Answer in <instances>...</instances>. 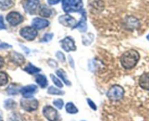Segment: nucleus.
<instances>
[{"instance_id":"obj_36","label":"nucleus","mask_w":149,"mask_h":121,"mask_svg":"<svg viewBox=\"0 0 149 121\" xmlns=\"http://www.w3.org/2000/svg\"><path fill=\"white\" fill-rule=\"evenodd\" d=\"M147 39H148V40L149 41V34L148 35V36H147Z\"/></svg>"},{"instance_id":"obj_24","label":"nucleus","mask_w":149,"mask_h":121,"mask_svg":"<svg viewBox=\"0 0 149 121\" xmlns=\"http://www.w3.org/2000/svg\"><path fill=\"white\" fill-rule=\"evenodd\" d=\"M8 82L7 75L4 72H0V86L6 85Z\"/></svg>"},{"instance_id":"obj_6","label":"nucleus","mask_w":149,"mask_h":121,"mask_svg":"<svg viewBox=\"0 0 149 121\" xmlns=\"http://www.w3.org/2000/svg\"><path fill=\"white\" fill-rule=\"evenodd\" d=\"M39 4V0H25L23 2V7L26 12L33 15L37 11Z\"/></svg>"},{"instance_id":"obj_31","label":"nucleus","mask_w":149,"mask_h":121,"mask_svg":"<svg viewBox=\"0 0 149 121\" xmlns=\"http://www.w3.org/2000/svg\"><path fill=\"white\" fill-rule=\"evenodd\" d=\"M87 103H88L89 106H90V107H91L93 110H97V106H96V104H95V103L93 102L90 99H89V98L87 99Z\"/></svg>"},{"instance_id":"obj_1","label":"nucleus","mask_w":149,"mask_h":121,"mask_svg":"<svg viewBox=\"0 0 149 121\" xmlns=\"http://www.w3.org/2000/svg\"><path fill=\"white\" fill-rule=\"evenodd\" d=\"M140 59V55L135 49H130L121 57V64L127 70L132 69L136 66Z\"/></svg>"},{"instance_id":"obj_10","label":"nucleus","mask_w":149,"mask_h":121,"mask_svg":"<svg viewBox=\"0 0 149 121\" xmlns=\"http://www.w3.org/2000/svg\"><path fill=\"white\" fill-rule=\"evenodd\" d=\"M61 47L65 51V52H71L75 51L77 49L74 41L71 37H65L61 41Z\"/></svg>"},{"instance_id":"obj_15","label":"nucleus","mask_w":149,"mask_h":121,"mask_svg":"<svg viewBox=\"0 0 149 121\" xmlns=\"http://www.w3.org/2000/svg\"><path fill=\"white\" fill-rule=\"evenodd\" d=\"M10 59H11L14 63L17 64V65H23L25 62L24 57L22 55H20V54L15 52H13L10 54Z\"/></svg>"},{"instance_id":"obj_35","label":"nucleus","mask_w":149,"mask_h":121,"mask_svg":"<svg viewBox=\"0 0 149 121\" xmlns=\"http://www.w3.org/2000/svg\"><path fill=\"white\" fill-rule=\"evenodd\" d=\"M4 59H3V58L1 57H0V68H1L3 66H4Z\"/></svg>"},{"instance_id":"obj_5","label":"nucleus","mask_w":149,"mask_h":121,"mask_svg":"<svg viewBox=\"0 0 149 121\" xmlns=\"http://www.w3.org/2000/svg\"><path fill=\"white\" fill-rule=\"evenodd\" d=\"M20 36L28 41H33L38 35L37 30L33 27L26 26L23 28L20 31Z\"/></svg>"},{"instance_id":"obj_4","label":"nucleus","mask_w":149,"mask_h":121,"mask_svg":"<svg viewBox=\"0 0 149 121\" xmlns=\"http://www.w3.org/2000/svg\"><path fill=\"white\" fill-rule=\"evenodd\" d=\"M20 106L26 111L32 112L38 108L39 102L36 99L25 98L20 101Z\"/></svg>"},{"instance_id":"obj_28","label":"nucleus","mask_w":149,"mask_h":121,"mask_svg":"<svg viewBox=\"0 0 149 121\" xmlns=\"http://www.w3.org/2000/svg\"><path fill=\"white\" fill-rule=\"evenodd\" d=\"M7 92L9 93V94L14 95V94H17L18 93V90L16 87L14 86V85H10L7 89Z\"/></svg>"},{"instance_id":"obj_18","label":"nucleus","mask_w":149,"mask_h":121,"mask_svg":"<svg viewBox=\"0 0 149 121\" xmlns=\"http://www.w3.org/2000/svg\"><path fill=\"white\" fill-rule=\"evenodd\" d=\"M52 12L51 9H49V7H47V6H42L39 9V15H40L42 17H49L52 15Z\"/></svg>"},{"instance_id":"obj_17","label":"nucleus","mask_w":149,"mask_h":121,"mask_svg":"<svg viewBox=\"0 0 149 121\" xmlns=\"http://www.w3.org/2000/svg\"><path fill=\"white\" fill-rule=\"evenodd\" d=\"M127 26L131 29H134L139 26V21L135 17H128L127 19Z\"/></svg>"},{"instance_id":"obj_30","label":"nucleus","mask_w":149,"mask_h":121,"mask_svg":"<svg viewBox=\"0 0 149 121\" xmlns=\"http://www.w3.org/2000/svg\"><path fill=\"white\" fill-rule=\"evenodd\" d=\"M56 57H58V59H59L60 61L61 62H65V55L62 53L61 52H58L56 53Z\"/></svg>"},{"instance_id":"obj_37","label":"nucleus","mask_w":149,"mask_h":121,"mask_svg":"<svg viewBox=\"0 0 149 121\" xmlns=\"http://www.w3.org/2000/svg\"><path fill=\"white\" fill-rule=\"evenodd\" d=\"M0 121H2V118H1V116H0Z\"/></svg>"},{"instance_id":"obj_25","label":"nucleus","mask_w":149,"mask_h":121,"mask_svg":"<svg viewBox=\"0 0 149 121\" xmlns=\"http://www.w3.org/2000/svg\"><path fill=\"white\" fill-rule=\"evenodd\" d=\"M16 103L12 100H7L4 102V107L6 109H13L15 107Z\"/></svg>"},{"instance_id":"obj_3","label":"nucleus","mask_w":149,"mask_h":121,"mask_svg":"<svg viewBox=\"0 0 149 121\" xmlns=\"http://www.w3.org/2000/svg\"><path fill=\"white\" fill-rule=\"evenodd\" d=\"M125 94V90L121 86L113 85L107 92V97L110 100L117 102L122 100Z\"/></svg>"},{"instance_id":"obj_13","label":"nucleus","mask_w":149,"mask_h":121,"mask_svg":"<svg viewBox=\"0 0 149 121\" xmlns=\"http://www.w3.org/2000/svg\"><path fill=\"white\" fill-rule=\"evenodd\" d=\"M81 17L80 21L76 24V26L73 28H78L80 32H85L87 30V15L84 11H81Z\"/></svg>"},{"instance_id":"obj_2","label":"nucleus","mask_w":149,"mask_h":121,"mask_svg":"<svg viewBox=\"0 0 149 121\" xmlns=\"http://www.w3.org/2000/svg\"><path fill=\"white\" fill-rule=\"evenodd\" d=\"M63 10L70 13L81 11L83 7L82 0H62Z\"/></svg>"},{"instance_id":"obj_11","label":"nucleus","mask_w":149,"mask_h":121,"mask_svg":"<svg viewBox=\"0 0 149 121\" xmlns=\"http://www.w3.org/2000/svg\"><path fill=\"white\" fill-rule=\"evenodd\" d=\"M36 91H37V86L34 84H31L21 88L20 92L24 98H31L33 94L36 92Z\"/></svg>"},{"instance_id":"obj_21","label":"nucleus","mask_w":149,"mask_h":121,"mask_svg":"<svg viewBox=\"0 0 149 121\" xmlns=\"http://www.w3.org/2000/svg\"><path fill=\"white\" fill-rule=\"evenodd\" d=\"M65 110H66L67 113H69V114H76L79 111L77 107L72 102L67 103L66 105H65Z\"/></svg>"},{"instance_id":"obj_7","label":"nucleus","mask_w":149,"mask_h":121,"mask_svg":"<svg viewBox=\"0 0 149 121\" xmlns=\"http://www.w3.org/2000/svg\"><path fill=\"white\" fill-rule=\"evenodd\" d=\"M43 115L49 121H58L59 115L58 111L52 107L47 105L43 108Z\"/></svg>"},{"instance_id":"obj_22","label":"nucleus","mask_w":149,"mask_h":121,"mask_svg":"<svg viewBox=\"0 0 149 121\" xmlns=\"http://www.w3.org/2000/svg\"><path fill=\"white\" fill-rule=\"evenodd\" d=\"M24 71L29 74H34V73H36L39 72V71H40V69L36 68V67L33 66L32 64L29 63V65L24 68Z\"/></svg>"},{"instance_id":"obj_26","label":"nucleus","mask_w":149,"mask_h":121,"mask_svg":"<svg viewBox=\"0 0 149 121\" xmlns=\"http://www.w3.org/2000/svg\"><path fill=\"white\" fill-rule=\"evenodd\" d=\"M50 78H51V79H52V82H53L54 84H55V85H56L58 87V88H62V87L63 86V85L62 82H61V81H60V80L58 79V78H57V77L55 76V75H52V74H51V75H50Z\"/></svg>"},{"instance_id":"obj_9","label":"nucleus","mask_w":149,"mask_h":121,"mask_svg":"<svg viewBox=\"0 0 149 121\" xmlns=\"http://www.w3.org/2000/svg\"><path fill=\"white\" fill-rule=\"evenodd\" d=\"M58 21L63 26H65V27L69 28H74L77 24V21L73 17H71L69 15H61L59 17Z\"/></svg>"},{"instance_id":"obj_20","label":"nucleus","mask_w":149,"mask_h":121,"mask_svg":"<svg viewBox=\"0 0 149 121\" xmlns=\"http://www.w3.org/2000/svg\"><path fill=\"white\" fill-rule=\"evenodd\" d=\"M14 2L12 0H0V9L2 10H6L12 7Z\"/></svg>"},{"instance_id":"obj_14","label":"nucleus","mask_w":149,"mask_h":121,"mask_svg":"<svg viewBox=\"0 0 149 121\" xmlns=\"http://www.w3.org/2000/svg\"><path fill=\"white\" fill-rule=\"evenodd\" d=\"M139 85L143 89L149 91V73H146L140 77Z\"/></svg>"},{"instance_id":"obj_34","label":"nucleus","mask_w":149,"mask_h":121,"mask_svg":"<svg viewBox=\"0 0 149 121\" xmlns=\"http://www.w3.org/2000/svg\"><path fill=\"white\" fill-rule=\"evenodd\" d=\"M61 0H47V2L49 5H54L58 3H59Z\"/></svg>"},{"instance_id":"obj_16","label":"nucleus","mask_w":149,"mask_h":121,"mask_svg":"<svg viewBox=\"0 0 149 121\" xmlns=\"http://www.w3.org/2000/svg\"><path fill=\"white\" fill-rule=\"evenodd\" d=\"M35 81L37 83L38 85L42 89H45L47 86L48 81L46 77L43 75H37L35 77Z\"/></svg>"},{"instance_id":"obj_32","label":"nucleus","mask_w":149,"mask_h":121,"mask_svg":"<svg viewBox=\"0 0 149 121\" xmlns=\"http://www.w3.org/2000/svg\"><path fill=\"white\" fill-rule=\"evenodd\" d=\"M2 29H6V26L4 23L3 16L0 15V30H2Z\"/></svg>"},{"instance_id":"obj_8","label":"nucleus","mask_w":149,"mask_h":121,"mask_svg":"<svg viewBox=\"0 0 149 121\" xmlns=\"http://www.w3.org/2000/svg\"><path fill=\"white\" fill-rule=\"evenodd\" d=\"M7 20L11 26H16L23 21V17L17 12H11L7 15Z\"/></svg>"},{"instance_id":"obj_12","label":"nucleus","mask_w":149,"mask_h":121,"mask_svg":"<svg viewBox=\"0 0 149 121\" xmlns=\"http://www.w3.org/2000/svg\"><path fill=\"white\" fill-rule=\"evenodd\" d=\"M32 26L33 28H35L36 29H43L47 27L49 25V22L46 19H42V18H39V17H36V18L33 19L32 20Z\"/></svg>"},{"instance_id":"obj_29","label":"nucleus","mask_w":149,"mask_h":121,"mask_svg":"<svg viewBox=\"0 0 149 121\" xmlns=\"http://www.w3.org/2000/svg\"><path fill=\"white\" fill-rule=\"evenodd\" d=\"M53 38V34L52 33H47L45 36H43V38L42 39L41 41L42 42H49V41H51Z\"/></svg>"},{"instance_id":"obj_33","label":"nucleus","mask_w":149,"mask_h":121,"mask_svg":"<svg viewBox=\"0 0 149 121\" xmlns=\"http://www.w3.org/2000/svg\"><path fill=\"white\" fill-rule=\"evenodd\" d=\"M12 47L11 45L8 44L6 43H1L0 44V49H9V48Z\"/></svg>"},{"instance_id":"obj_27","label":"nucleus","mask_w":149,"mask_h":121,"mask_svg":"<svg viewBox=\"0 0 149 121\" xmlns=\"http://www.w3.org/2000/svg\"><path fill=\"white\" fill-rule=\"evenodd\" d=\"M63 101L61 99H58V100H55L53 101V104L56 107H58V109H62L63 107Z\"/></svg>"},{"instance_id":"obj_23","label":"nucleus","mask_w":149,"mask_h":121,"mask_svg":"<svg viewBox=\"0 0 149 121\" xmlns=\"http://www.w3.org/2000/svg\"><path fill=\"white\" fill-rule=\"evenodd\" d=\"M47 93L49 94H52V95H63L64 94L63 91L54 86L49 87L47 90Z\"/></svg>"},{"instance_id":"obj_19","label":"nucleus","mask_w":149,"mask_h":121,"mask_svg":"<svg viewBox=\"0 0 149 121\" xmlns=\"http://www.w3.org/2000/svg\"><path fill=\"white\" fill-rule=\"evenodd\" d=\"M56 74L58 75V76H59L60 78L62 79V81H63L64 84L66 86H71V84L70 82V81H68V78H67L66 73H65V71L62 69H59L56 71Z\"/></svg>"}]
</instances>
